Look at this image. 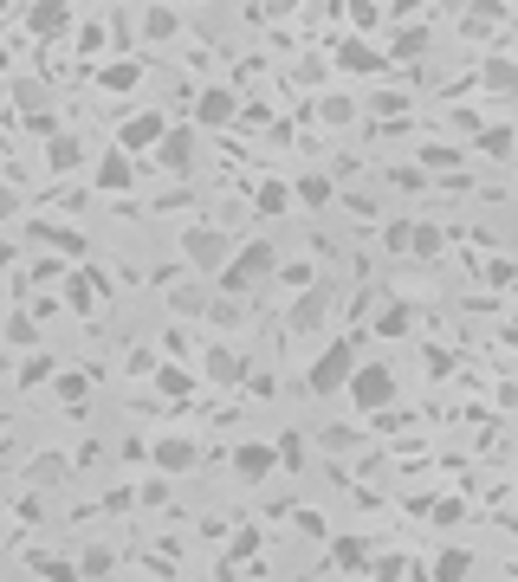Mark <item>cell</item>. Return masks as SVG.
I'll return each instance as SVG.
<instances>
[{"label": "cell", "instance_id": "cell-1", "mask_svg": "<svg viewBox=\"0 0 518 582\" xmlns=\"http://www.w3.org/2000/svg\"><path fill=\"white\" fill-rule=\"evenodd\" d=\"M357 363H363V356H357V343H324V350H318V363L305 369V388H311L318 401L344 395L350 376H357Z\"/></svg>", "mask_w": 518, "mask_h": 582}, {"label": "cell", "instance_id": "cell-2", "mask_svg": "<svg viewBox=\"0 0 518 582\" xmlns=\"http://www.w3.org/2000/svg\"><path fill=\"white\" fill-rule=\"evenodd\" d=\"M227 233L221 227H208V220H201V227H188L182 233V266L195 272V279H221V266H227Z\"/></svg>", "mask_w": 518, "mask_h": 582}, {"label": "cell", "instance_id": "cell-3", "mask_svg": "<svg viewBox=\"0 0 518 582\" xmlns=\"http://www.w3.org/2000/svg\"><path fill=\"white\" fill-rule=\"evenodd\" d=\"M272 266H279V253H272L266 240H247V246H240V253L221 266V279H214V285H221V291H253Z\"/></svg>", "mask_w": 518, "mask_h": 582}, {"label": "cell", "instance_id": "cell-4", "mask_svg": "<svg viewBox=\"0 0 518 582\" xmlns=\"http://www.w3.org/2000/svg\"><path fill=\"white\" fill-rule=\"evenodd\" d=\"M344 395L357 401L363 414H389V401H395V369H389V363H357V376H350Z\"/></svg>", "mask_w": 518, "mask_h": 582}, {"label": "cell", "instance_id": "cell-5", "mask_svg": "<svg viewBox=\"0 0 518 582\" xmlns=\"http://www.w3.org/2000/svg\"><path fill=\"white\" fill-rule=\"evenodd\" d=\"M111 298V279H104V272H72V279H65V311H78V317H91L98 311V304Z\"/></svg>", "mask_w": 518, "mask_h": 582}, {"label": "cell", "instance_id": "cell-6", "mask_svg": "<svg viewBox=\"0 0 518 582\" xmlns=\"http://www.w3.org/2000/svg\"><path fill=\"white\" fill-rule=\"evenodd\" d=\"M234 117H240V97L227 85H208L195 97V123H201V130H221V123H234Z\"/></svg>", "mask_w": 518, "mask_h": 582}, {"label": "cell", "instance_id": "cell-7", "mask_svg": "<svg viewBox=\"0 0 518 582\" xmlns=\"http://www.w3.org/2000/svg\"><path fill=\"white\" fill-rule=\"evenodd\" d=\"M26 26H33L39 39H65L72 33V7H65V0H33V7H26Z\"/></svg>", "mask_w": 518, "mask_h": 582}, {"label": "cell", "instance_id": "cell-8", "mask_svg": "<svg viewBox=\"0 0 518 582\" xmlns=\"http://www.w3.org/2000/svg\"><path fill=\"white\" fill-rule=\"evenodd\" d=\"M162 136H169V123H162V110H136V117L124 123V130H117V143H124L130 156H136V149H156Z\"/></svg>", "mask_w": 518, "mask_h": 582}, {"label": "cell", "instance_id": "cell-9", "mask_svg": "<svg viewBox=\"0 0 518 582\" xmlns=\"http://www.w3.org/2000/svg\"><path fill=\"white\" fill-rule=\"evenodd\" d=\"M195 453H201L195 440H182V434H162L156 447H149V460H156V473H169V479H175V473H188V466H195Z\"/></svg>", "mask_w": 518, "mask_h": 582}, {"label": "cell", "instance_id": "cell-10", "mask_svg": "<svg viewBox=\"0 0 518 582\" xmlns=\"http://www.w3.org/2000/svg\"><path fill=\"white\" fill-rule=\"evenodd\" d=\"M130 182H136L130 149H124V143H111V149L98 156V188H104V194H130Z\"/></svg>", "mask_w": 518, "mask_h": 582}, {"label": "cell", "instance_id": "cell-11", "mask_svg": "<svg viewBox=\"0 0 518 582\" xmlns=\"http://www.w3.org/2000/svg\"><path fill=\"white\" fill-rule=\"evenodd\" d=\"M195 143H201V136H195V130H169V136H162V143H156V156H162V169H175V175H188V169H195Z\"/></svg>", "mask_w": 518, "mask_h": 582}, {"label": "cell", "instance_id": "cell-12", "mask_svg": "<svg viewBox=\"0 0 518 582\" xmlns=\"http://www.w3.org/2000/svg\"><path fill=\"white\" fill-rule=\"evenodd\" d=\"M272 466H279V447H266V440H247V447H234V473H240V479H266Z\"/></svg>", "mask_w": 518, "mask_h": 582}, {"label": "cell", "instance_id": "cell-13", "mask_svg": "<svg viewBox=\"0 0 518 582\" xmlns=\"http://www.w3.org/2000/svg\"><path fill=\"white\" fill-rule=\"evenodd\" d=\"M337 65H344V72H383V65H395V59L376 52V46H363V39H344V46H337Z\"/></svg>", "mask_w": 518, "mask_h": 582}, {"label": "cell", "instance_id": "cell-14", "mask_svg": "<svg viewBox=\"0 0 518 582\" xmlns=\"http://www.w3.org/2000/svg\"><path fill=\"white\" fill-rule=\"evenodd\" d=\"M331 570L370 576V550H363V537H331Z\"/></svg>", "mask_w": 518, "mask_h": 582}, {"label": "cell", "instance_id": "cell-15", "mask_svg": "<svg viewBox=\"0 0 518 582\" xmlns=\"http://www.w3.org/2000/svg\"><path fill=\"white\" fill-rule=\"evenodd\" d=\"M175 33H182V13H175L169 0H149V7H143V39L162 46V39H175Z\"/></svg>", "mask_w": 518, "mask_h": 582}, {"label": "cell", "instance_id": "cell-16", "mask_svg": "<svg viewBox=\"0 0 518 582\" xmlns=\"http://www.w3.org/2000/svg\"><path fill=\"white\" fill-rule=\"evenodd\" d=\"M318 324H324V291H305V298L285 311V330H292V337H305V330H318Z\"/></svg>", "mask_w": 518, "mask_h": 582}, {"label": "cell", "instance_id": "cell-17", "mask_svg": "<svg viewBox=\"0 0 518 582\" xmlns=\"http://www.w3.org/2000/svg\"><path fill=\"white\" fill-rule=\"evenodd\" d=\"M52 395H59V408H85V401H91V376L59 369V376H52Z\"/></svg>", "mask_w": 518, "mask_h": 582}, {"label": "cell", "instance_id": "cell-18", "mask_svg": "<svg viewBox=\"0 0 518 582\" xmlns=\"http://www.w3.org/2000/svg\"><path fill=\"white\" fill-rule=\"evenodd\" d=\"M292 194H298V207H331L337 201V182H331V175H298Z\"/></svg>", "mask_w": 518, "mask_h": 582}, {"label": "cell", "instance_id": "cell-19", "mask_svg": "<svg viewBox=\"0 0 518 582\" xmlns=\"http://www.w3.org/2000/svg\"><path fill=\"white\" fill-rule=\"evenodd\" d=\"M201 369H208V382H240V376H247V363H240V356L227 350V343H214V350H208V363H201Z\"/></svg>", "mask_w": 518, "mask_h": 582}, {"label": "cell", "instance_id": "cell-20", "mask_svg": "<svg viewBox=\"0 0 518 582\" xmlns=\"http://www.w3.org/2000/svg\"><path fill=\"white\" fill-rule=\"evenodd\" d=\"M136 78H143V65H136V59H111V65H98V85H104V91H136Z\"/></svg>", "mask_w": 518, "mask_h": 582}, {"label": "cell", "instance_id": "cell-21", "mask_svg": "<svg viewBox=\"0 0 518 582\" xmlns=\"http://www.w3.org/2000/svg\"><path fill=\"white\" fill-rule=\"evenodd\" d=\"M428 576H434V582H460V576H473V557H467L460 544H447L441 557H434V570H428Z\"/></svg>", "mask_w": 518, "mask_h": 582}, {"label": "cell", "instance_id": "cell-22", "mask_svg": "<svg viewBox=\"0 0 518 582\" xmlns=\"http://www.w3.org/2000/svg\"><path fill=\"white\" fill-rule=\"evenodd\" d=\"M46 162H52V175H72L78 162H85V143H78V136H52Z\"/></svg>", "mask_w": 518, "mask_h": 582}, {"label": "cell", "instance_id": "cell-23", "mask_svg": "<svg viewBox=\"0 0 518 582\" xmlns=\"http://www.w3.org/2000/svg\"><path fill=\"white\" fill-rule=\"evenodd\" d=\"M285 207H292V188H285V182H259L253 188V214H285Z\"/></svg>", "mask_w": 518, "mask_h": 582}, {"label": "cell", "instance_id": "cell-24", "mask_svg": "<svg viewBox=\"0 0 518 582\" xmlns=\"http://www.w3.org/2000/svg\"><path fill=\"white\" fill-rule=\"evenodd\" d=\"M408 253L434 259V253H441V227H434V220H408Z\"/></svg>", "mask_w": 518, "mask_h": 582}, {"label": "cell", "instance_id": "cell-25", "mask_svg": "<svg viewBox=\"0 0 518 582\" xmlns=\"http://www.w3.org/2000/svg\"><path fill=\"white\" fill-rule=\"evenodd\" d=\"M0 337H7V350H39V324H33V317H26V311H13Z\"/></svg>", "mask_w": 518, "mask_h": 582}, {"label": "cell", "instance_id": "cell-26", "mask_svg": "<svg viewBox=\"0 0 518 582\" xmlns=\"http://www.w3.org/2000/svg\"><path fill=\"white\" fill-rule=\"evenodd\" d=\"M408 330H415V311H408V304H383V311H376V337H408Z\"/></svg>", "mask_w": 518, "mask_h": 582}, {"label": "cell", "instance_id": "cell-27", "mask_svg": "<svg viewBox=\"0 0 518 582\" xmlns=\"http://www.w3.org/2000/svg\"><path fill=\"white\" fill-rule=\"evenodd\" d=\"M26 570H33V576H52V582H72V576H78V563L52 557V550H33V557H26Z\"/></svg>", "mask_w": 518, "mask_h": 582}, {"label": "cell", "instance_id": "cell-28", "mask_svg": "<svg viewBox=\"0 0 518 582\" xmlns=\"http://www.w3.org/2000/svg\"><path fill=\"white\" fill-rule=\"evenodd\" d=\"M52 376H59V363H52V350H33V356H26V363H20V388H39V382H52Z\"/></svg>", "mask_w": 518, "mask_h": 582}, {"label": "cell", "instance_id": "cell-29", "mask_svg": "<svg viewBox=\"0 0 518 582\" xmlns=\"http://www.w3.org/2000/svg\"><path fill=\"white\" fill-rule=\"evenodd\" d=\"M480 85L486 91H518V65L512 59H486L480 65Z\"/></svg>", "mask_w": 518, "mask_h": 582}, {"label": "cell", "instance_id": "cell-30", "mask_svg": "<svg viewBox=\"0 0 518 582\" xmlns=\"http://www.w3.org/2000/svg\"><path fill=\"white\" fill-rule=\"evenodd\" d=\"M188 388H195V382H188V369H175V363H156V395H169V401H182V395H188Z\"/></svg>", "mask_w": 518, "mask_h": 582}, {"label": "cell", "instance_id": "cell-31", "mask_svg": "<svg viewBox=\"0 0 518 582\" xmlns=\"http://www.w3.org/2000/svg\"><path fill=\"white\" fill-rule=\"evenodd\" d=\"M421 46H428V33H421V26H402L395 46H389V59H421Z\"/></svg>", "mask_w": 518, "mask_h": 582}, {"label": "cell", "instance_id": "cell-32", "mask_svg": "<svg viewBox=\"0 0 518 582\" xmlns=\"http://www.w3.org/2000/svg\"><path fill=\"white\" fill-rule=\"evenodd\" d=\"M78 576H111V550H104V544L78 550Z\"/></svg>", "mask_w": 518, "mask_h": 582}, {"label": "cell", "instance_id": "cell-33", "mask_svg": "<svg viewBox=\"0 0 518 582\" xmlns=\"http://www.w3.org/2000/svg\"><path fill=\"white\" fill-rule=\"evenodd\" d=\"M318 117H324V123H350V117H357V97H324Z\"/></svg>", "mask_w": 518, "mask_h": 582}, {"label": "cell", "instance_id": "cell-34", "mask_svg": "<svg viewBox=\"0 0 518 582\" xmlns=\"http://www.w3.org/2000/svg\"><path fill=\"white\" fill-rule=\"evenodd\" d=\"M460 162V149H447V143H421V169H454Z\"/></svg>", "mask_w": 518, "mask_h": 582}, {"label": "cell", "instance_id": "cell-35", "mask_svg": "<svg viewBox=\"0 0 518 582\" xmlns=\"http://www.w3.org/2000/svg\"><path fill=\"white\" fill-rule=\"evenodd\" d=\"M370 576H383V582H402V576H415V563H408V557H383V563H376V557H370Z\"/></svg>", "mask_w": 518, "mask_h": 582}, {"label": "cell", "instance_id": "cell-36", "mask_svg": "<svg viewBox=\"0 0 518 582\" xmlns=\"http://www.w3.org/2000/svg\"><path fill=\"white\" fill-rule=\"evenodd\" d=\"M279 466H305V434H279Z\"/></svg>", "mask_w": 518, "mask_h": 582}, {"label": "cell", "instance_id": "cell-37", "mask_svg": "<svg viewBox=\"0 0 518 582\" xmlns=\"http://www.w3.org/2000/svg\"><path fill=\"white\" fill-rule=\"evenodd\" d=\"M512 143H518L512 130H480V149H486V156H512Z\"/></svg>", "mask_w": 518, "mask_h": 582}, {"label": "cell", "instance_id": "cell-38", "mask_svg": "<svg viewBox=\"0 0 518 582\" xmlns=\"http://www.w3.org/2000/svg\"><path fill=\"white\" fill-rule=\"evenodd\" d=\"M253 550H259V531H240L234 544H227V570H234V563H247Z\"/></svg>", "mask_w": 518, "mask_h": 582}, {"label": "cell", "instance_id": "cell-39", "mask_svg": "<svg viewBox=\"0 0 518 582\" xmlns=\"http://www.w3.org/2000/svg\"><path fill=\"white\" fill-rule=\"evenodd\" d=\"M350 20H357L363 33H370V26L383 20V0H350Z\"/></svg>", "mask_w": 518, "mask_h": 582}, {"label": "cell", "instance_id": "cell-40", "mask_svg": "<svg viewBox=\"0 0 518 582\" xmlns=\"http://www.w3.org/2000/svg\"><path fill=\"white\" fill-rule=\"evenodd\" d=\"M39 233H46L52 246H65V253H85V240H78V227H39Z\"/></svg>", "mask_w": 518, "mask_h": 582}, {"label": "cell", "instance_id": "cell-41", "mask_svg": "<svg viewBox=\"0 0 518 582\" xmlns=\"http://www.w3.org/2000/svg\"><path fill=\"white\" fill-rule=\"evenodd\" d=\"M383 246H389V253H408V220H389V227H383Z\"/></svg>", "mask_w": 518, "mask_h": 582}, {"label": "cell", "instance_id": "cell-42", "mask_svg": "<svg viewBox=\"0 0 518 582\" xmlns=\"http://www.w3.org/2000/svg\"><path fill=\"white\" fill-rule=\"evenodd\" d=\"M78 52H91V59H98V52H104V26H78Z\"/></svg>", "mask_w": 518, "mask_h": 582}, {"label": "cell", "instance_id": "cell-43", "mask_svg": "<svg viewBox=\"0 0 518 582\" xmlns=\"http://www.w3.org/2000/svg\"><path fill=\"white\" fill-rule=\"evenodd\" d=\"M344 207H350L357 220H376V201H370V194H344Z\"/></svg>", "mask_w": 518, "mask_h": 582}, {"label": "cell", "instance_id": "cell-44", "mask_svg": "<svg viewBox=\"0 0 518 582\" xmlns=\"http://www.w3.org/2000/svg\"><path fill=\"white\" fill-rule=\"evenodd\" d=\"M13 214H20V201H13V194L0 188V220H13Z\"/></svg>", "mask_w": 518, "mask_h": 582}, {"label": "cell", "instance_id": "cell-45", "mask_svg": "<svg viewBox=\"0 0 518 582\" xmlns=\"http://www.w3.org/2000/svg\"><path fill=\"white\" fill-rule=\"evenodd\" d=\"M298 0H259V13H292Z\"/></svg>", "mask_w": 518, "mask_h": 582}, {"label": "cell", "instance_id": "cell-46", "mask_svg": "<svg viewBox=\"0 0 518 582\" xmlns=\"http://www.w3.org/2000/svg\"><path fill=\"white\" fill-rule=\"evenodd\" d=\"M428 0H389V13H421Z\"/></svg>", "mask_w": 518, "mask_h": 582}, {"label": "cell", "instance_id": "cell-47", "mask_svg": "<svg viewBox=\"0 0 518 582\" xmlns=\"http://www.w3.org/2000/svg\"><path fill=\"white\" fill-rule=\"evenodd\" d=\"M441 7H454V13H460V7H467V0H441Z\"/></svg>", "mask_w": 518, "mask_h": 582}, {"label": "cell", "instance_id": "cell-48", "mask_svg": "<svg viewBox=\"0 0 518 582\" xmlns=\"http://www.w3.org/2000/svg\"><path fill=\"white\" fill-rule=\"evenodd\" d=\"M0 376H7V350H0Z\"/></svg>", "mask_w": 518, "mask_h": 582}]
</instances>
